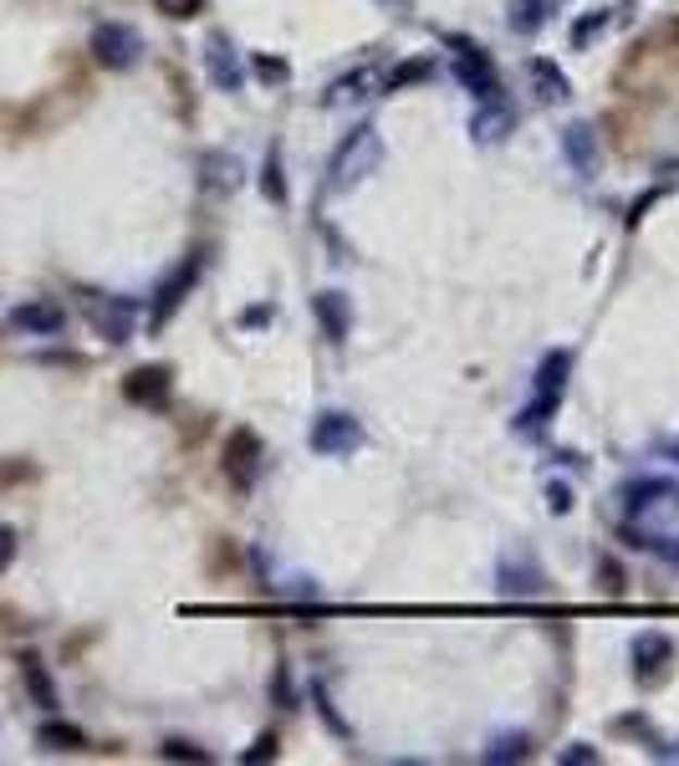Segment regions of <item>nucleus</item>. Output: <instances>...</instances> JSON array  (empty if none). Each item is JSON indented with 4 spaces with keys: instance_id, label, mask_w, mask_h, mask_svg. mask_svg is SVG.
<instances>
[{
    "instance_id": "nucleus-1",
    "label": "nucleus",
    "mask_w": 679,
    "mask_h": 766,
    "mask_svg": "<svg viewBox=\"0 0 679 766\" xmlns=\"http://www.w3.org/2000/svg\"><path fill=\"white\" fill-rule=\"evenodd\" d=\"M138 51H144V36L123 26V21H102L98 32H92V57H98L108 72H128L138 62Z\"/></svg>"
},
{
    "instance_id": "nucleus-2",
    "label": "nucleus",
    "mask_w": 679,
    "mask_h": 766,
    "mask_svg": "<svg viewBox=\"0 0 679 766\" xmlns=\"http://www.w3.org/2000/svg\"><path fill=\"white\" fill-rule=\"evenodd\" d=\"M261 466H266L261 434H256V430H235L231 440H225V475H231L235 491H256Z\"/></svg>"
},
{
    "instance_id": "nucleus-3",
    "label": "nucleus",
    "mask_w": 679,
    "mask_h": 766,
    "mask_svg": "<svg viewBox=\"0 0 679 766\" xmlns=\"http://www.w3.org/2000/svg\"><path fill=\"white\" fill-rule=\"evenodd\" d=\"M449 47H460V62H455V77H460L470 92L481 102H491V98H501V77H496V67H491V57H485L481 47H470V41H449Z\"/></svg>"
},
{
    "instance_id": "nucleus-4",
    "label": "nucleus",
    "mask_w": 679,
    "mask_h": 766,
    "mask_svg": "<svg viewBox=\"0 0 679 766\" xmlns=\"http://www.w3.org/2000/svg\"><path fill=\"white\" fill-rule=\"evenodd\" d=\"M358 445H363V424H358L353 415H337V409H332V415H322L312 424V450L317 455H353Z\"/></svg>"
},
{
    "instance_id": "nucleus-5",
    "label": "nucleus",
    "mask_w": 679,
    "mask_h": 766,
    "mask_svg": "<svg viewBox=\"0 0 679 766\" xmlns=\"http://www.w3.org/2000/svg\"><path fill=\"white\" fill-rule=\"evenodd\" d=\"M373 164H379V134H373V128H358V134L337 149V159H332V189H343V184L358 180V174Z\"/></svg>"
},
{
    "instance_id": "nucleus-6",
    "label": "nucleus",
    "mask_w": 679,
    "mask_h": 766,
    "mask_svg": "<svg viewBox=\"0 0 679 766\" xmlns=\"http://www.w3.org/2000/svg\"><path fill=\"white\" fill-rule=\"evenodd\" d=\"M199 282V256L195 261H184L180 271H169L164 276V286H159V292H153V307H149V328H164L169 317L180 312L184 307V297H189V286Z\"/></svg>"
},
{
    "instance_id": "nucleus-7",
    "label": "nucleus",
    "mask_w": 679,
    "mask_h": 766,
    "mask_svg": "<svg viewBox=\"0 0 679 766\" xmlns=\"http://www.w3.org/2000/svg\"><path fill=\"white\" fill-rule=\"evenodd\" d=\"M87 317H92V328H98L108 343H128L133 333V301L128 297H87Z\"/></svg>"
},
{
    "instance_id": "nucleus-8",
    "label": "nucleus",
    "mask_w": 679,
    "mask_h": 766,
    "mask_svg": "<svg viewBox=\"0 0 679 766\" xmlns=\"http://www.w3.org/2000/svg\"><path fill=\"white\" fill-rule=\"evenodd\" d=\"M11 328L26 337H57L66 328V312L57 301H21L16 312H11Z\"/></svg>"
},
{
    "instance_id": "nucleus-9",
    "label": "nucleus",
    "mask_w": 679,
    "mask_h": 766,
    "mask_svg": "<svg viewBox=\"0 0 679 766\" xmlns=\"http://www.w3.org/2000/svg\"><path fill=\"white\" fill-rule=\"evenodd\" d=\"M669 659H675V644L664 633H639L633 639V669H639V680H659Z\"/></svg>"
},
{
    "instance_id": "nucleus-10",
    "label": "nucleus",
    "mask_w": 679,
    "mask_h": 766,
    "mask_svg": "<svg viewBox=\"0 0 679 766\" xmlns=\"http://www.w3.org/2000/svg\"><path fill=\"white\" fill-rule=\"evenodd\" d=\"M205 62H210V77H215L220 92H240V62H235V47L225 36H210V47H205Z\"/></svg>"
},
{
    "instance_id": "nucleus-11",
    "label": "nucleus",
    "mask_w": 679,
    "mask_h": 766,
    "mask_svg": "<svg viewBox=\"0 0 679 766\" xmlns=\"http://www.w3.org/2000/svg\"><path fill=\"white\" fill-rule=\"evenodd\" d=\"M169 368H138V373H128V383H123V394H128L133 404H164L169 399Z\"/></svg>"
},
{
    "instance_id": "nucleus-12",
    "label": "nucleus",
    "mask_w": 679,
    "mask_h": 766,
    "mask_svg": "<svg viewBox=\"0 0 679 766\" xmlns=\"http://www.w3.org/2000/svg\"><path fill=\"white\" fill-rule=\"evenodd\" d=\"M511 108H506V102L501 98H491V102H481V113L470 118V134L476 138H485V144H496V138H506L511 134Z\"/></svg>"
},
{
    "instance_id": "nucleus-13",
    "label": "nucleus",
    "mask_w": 679,
    "mask_h": 766,
    "mask_svg": "<svg viewBox=\"0 0 679 766\" xmlns=\"http://www.w3.org/2000/svg\"><path fill=\"white\" fill-rule=\"evenodd\" d=\"M21 680H26V695L41 705V711H57V684H51L47 665L36 654H21Z\"/></svg>"
},
{
    "instance_id": "nucleus-14",
    "label": "nucleus",
    "mask_w": 679,
    "mask_h": 766,
    "mask_svg": "<svg viewBox=\"0 0 679 766\" xmlns=\"http://www.w3.org/2000/svg\"><path fill=\"white\" fill-rule=\"evenodd\" d=\"M312 312H317V322L328 328L332 343L348 337V301H343V292H322V297H312Z\"/></svg>"
},
{
    "instance_id": "nucleus-15",
    "label": "nucleus",
    "mask_w": 679,
    "mask_h": 766,
    "mask_svg": "<svg viewBox=\"0 0 679 766\" xmlns=\"http://www.w3.org/2000/svg\"><path fill=\"white\" fill-rule=\"evenodd\" d=\"M567 373H572V353H547V358H542V373H536V394L563 404Z\"/></svg>"
},
{
    "instance_id": "nucleus-16",
    "label": "nucleus",
    "mask_w": 679,
    "mask_h": 766,
    "mask_svg": "<svg viewBox=\"0 0 679 766\" xmlns=\"http://www.w3.org/2000/svg\"><path fill=\"white\" fill-rule=\"evenodd\" d=\"M563 0H511V32L521 36H536L542 26H547V16L557 11Z\"/></svg>"
},
{
    "instance_id": "nucleus-17",
    "label": "nucleus",
    "mask_w": 679,
    "mask_h": 766,
    "mask_svg": "<svg viewBox=\"0 0 679 766\" xmlns=\"http://www.w3.org/2000/svg\"><path fill=\"white\" fill-rule=\"evenodd\" d=\"M527 77H531V87H536V98L542 102H563L567 98V77L557 72V62H527Z\"/></svg>"
},
{
    "instance_id": "nucleus-18",
    "label": "nucleus",
    "mask_w": 679,
    "mask_h": 766,
    "mask_svg": "<svg viewBox=\"0 0 679 766\" xmlns=\"http://www.w3.org/2000/svg\"><path fill=\"white\" fill-rule=\"evenodd\" d=\"M563 149H567V159L578 164V174H593L597 169V149H593V128H582V123H572L563 134Z\"/></svg>"
},
{
    "instance_id": "nucleus-19",
    "label": "nucleus",
    "mask_w": 679,
    "mask_h": 766,
    "mask_svg": "<svg viewBox=\"0 0 679 766\" xmlns=\"http://www.w3.org/2000/svg\"><path fill=\"white\" fill-rule=\"evenodd\" d=\"M424 77H434V57H419V62H404V67H394L388 77H379V92H404V87L424 83Z\"/></svg>"
},
{
    "instance_id": "nucleus-20",
    "label": "nucleus",
    "mask_w": 679,
    "mask_h": 766,
    "mask_svg": "<svg viewBox=\"0 0 679 766\" xmlns=\"http://www.w3.org/2000/svg\"><path fill=\"white\" fill-rule=\"evenodd\" d=\"M41 746H47V751H83V746H87V736L77 731V726L47 720V726H41Z\"/></svg>"
},
{
    "instance_id": "nucleus-21",
    "label": "nucleus",
    "mask_w": 679,
    "mask_h": 766,
    "mask_svg": "<svg viewBox=\"0 0 679 766\" xmlns=\"http://www.w3.org/2000/svg\"><path fill=\"white\" fill-rule=\"evenodd\" d=\"M552 415H557V399H542V394H536V399H531L527 409L516 415V430H521V434H536V430H542V424H547Z\"/></svg>"
},
{
    "instance_id": "nucleus-22",
    "label": "nucleus",
    "mask_w": 679,
    "mask_h": 766,
    "mask_svg": "<svg viewBox=\"0 0 679 766\" xmlns=\"http://www.w3.org/2000/svg\"><path fill=\"white\" fill-rule=\"evenodd\" d=\"M531 741L527 736H501L496 746H485V762H527Z\"/></svg>"
},
{
    "instance_id": "nucleus-23",
    "label": "nucleus",
    "mask_w": 679,
    "mask_h": 766,
    "mask_svg": "<svg viewBox=\"0 0 679 766\" xmlns=\"http://www.w3.org/2000/svg\"><path fill=\"white\" fill-rule=\"evenodd\" d=\"M164 762H210V751L195 746V741H164Z\"/></svg>"
},
{
    "instance_id": "nucleus-24",
    "label": "nucleus",
    "mask_w": 679,
    "mask_h": 766,
    "mask_svg": "<svg viewBox=\"0 0 679 766\" xmlns=\"http://www.w3.org/2000/svg\"><path fill=\"white\" fill-rule=\"evenodd\" d=\"M603 26H608V11H593V16H582L578 26H572V47H588V41H593L597 32H603Z\"/></svg>"
},
{
    "instance_id": "nucleus-25",
    "label": "nucleus",
    "mask_w": 679,
    "mask_h": 766,
    "mask_svg": "<svg viewBox=\"0 0 679 766\" xmlns=\"http://www.w3.org/2000/svg\"><path fill=\"white\" fill-rule=\"evenodd\" d=\"M261 189H266V200H276V205L286 200V184H282V164H276V159H266V169H261Z\"/></svg>"
},
{
    "instance_id": "nucleus-26",
    "label": "nucleus",
    "mask_w": 679,
    "mask_h": 766,
    "mask_svg": "<svg viewBox=\"0 0 679 766\" xmlns=\"http://www.w3.org/2000/svg\"><path fill=\"white\" fill-rule=\"evenodd\" d=\"M153 5H159L169 21H189V16H199V5H205V0H153Z\"/></svg>"
},
{
    "instance_id": "nucleus-27",
    "label": "nucleus",
    "mask_w": 679,
    "mask_h": 766,
    "mask_svg": "<svg viewBox=\"0 0 679 766\" xmlns=\"http://www.w3.org/2000/svg\"><path fill=\"white\" fill-rule=\"evenodd\" d=\"M210 169H215V174H210V184H215V189H225V184H231V189H235V174H240V169H235V159H231V164H225V159H220V153H215V159H210Z\"/></svg>"
},
{
    "instance_id": "nucleus-28",
    "label": "nucleus",
    "mask_w": 679,
    "mask_h": 766,
    "mask_svg": "<svg viewBox=\"0 0 679 766\" xmlns=\"http://www.w3.org/2000/svg\"><path fill=\"white\" fill-rule=\"evenodd\" d=\"M547 506H552V511H557V517H563V511H572V491L552 481V485H547Z\"/></svg>"
},
{
    "instance_id": "nucleus-29",
    "label": "nucleus",
    "mask_w": 679,
    "mask_h": 766,
    "mask_svg": "<svg viewBox=\"0 0 679 766\" xmlns=\"http://www.w3.org/2000/svg\"><path fill=\"white\" fill-rule=\"evenodd\" d=\"M11 563H16V532H11V527H0V572H5Z\"/></svg>"
},
{
    "instance_id": "nucleus-30",
    "label": "nucleus",
    "mask_w": 679,
    "mask_h": 766,
    "mask_svg": "<svg viewBox=\"0 0 679 766\" xmlns=\"http://www.w3.org/2000/svg\"><path fill=\"white\" fill-rule=\"evenodd\" d=\"M266 756H276V736H261V741L246 751V762H266Z\"/></svg>"
},
{
    "instance_id": "nucleus-31",
    "label": "nucleus",
    "mask_w": 679,
    "mask_h": 766,
    "mask_svg": "<svg viewBox=\"0 0 679 766\" xmlns=\"http://www.w3.org/2000/svg\"><path fill=\"white\" fill-rule=\"evenodd\" d=\"M563 762H572V766L597 762V751H593V746H572V751H563Z\"/></svg>"
},
{
    "instance_id": "nucleus-32",
    "label": "nucleus",
    "mask_w": 679,
    "mask_h": 766,
    "mask_svg": "<svg viewBox=\"0 0 679 766\" xmlns=\"http://www.w3.org/2000/svg\"><path fill=\"white\" fill-rule=\"evenodd\" d=\"M669 455H675V460H679V440H675V445H669Z\"/></svg>"
}]
</instances>
